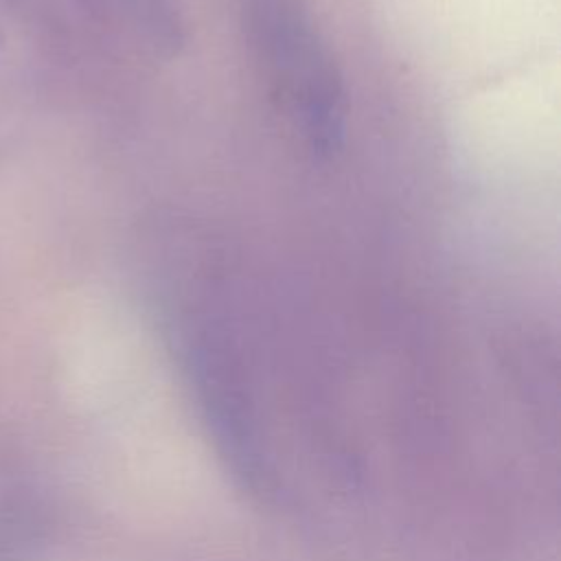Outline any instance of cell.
<instances>
[{
	"instance_id": "1",
	"label": "cell",
	"mask_w": 561,
	"mask_h": 561,
	"mask_svg": "<svg viewBox=\"0 0 561 561\" xmlns=\"http://www.w3.org/2000/svg\"><path fill=\"white\" fill-rule=\"evenodd\" d=\"M263 77L313 156H333L346 136L342 75L305 0H241Z\"/></svg>"
}]
</instances>
